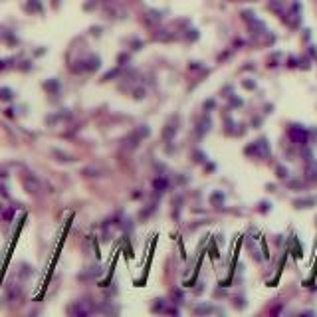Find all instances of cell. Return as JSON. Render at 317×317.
I'll return each mask as SVG.
<instances>
[{
  "instance_id": "6da1fadb",
  "label": "cell",
  "mask_w": 317,
  "mask_h": 317,
  "mask_svg": "<svg viewBox=\"0 0 317 317\" xmlns=\"http://www.w3.org/2000/svg\"><path fill=\"white\" fill-rule=\"evenodd\" d=\"M290 135L293 137L297 143H305V139H307V133H305L301 127H293V129L290 131Z\"/></svg>"
},
{
  "instance_id": "7a4b0ae2",
  "label": "cell",
  "mask_w": 317,
  "mask_h": 317,
  "mask_svg": "<svg viewBox=\"0 0 317 317\" xmlns=\"http://www.w3.org/2000/svg\"><path fill=\"white\" fill-rule=\"evenodd\" d=\"M315 198H305V200H295V206L297 208H303V204H313Z\"/></svg>"
},
{
  "instance_id": "3957f363",
  "label": "cell",
  "mask_w": 317,
  "mask_h": 317,
  "mask_svg": "<svg viewBox=\"0 0 317 317\" xmlns=\"http://www.w3.org/2000/svg\"><path fill=\"white\" fill-rule=\"evenodd\" d=\"M212 311V307H196L194 313H210Z\"/></svg>"
},
{
  "instance_id": "277c9868",
  "label": "cell",
  "mask_w": 317,
  "mask_h": 317,
  "mask_svg": "<svg viewBox=\"0 0 317 317\" xmlns=\"http://www.w3.org/2000/svg\"><path fill=\"white\" fill-rule=\"evenodd\" d=\"M0 97H2V99H8V97H12V95H10V91H8V89H2V91H0Z\"/></svg>"
}]
</instances>
